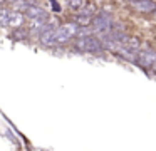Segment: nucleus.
<instances>
[{"label":"nucleus","instance_id":"10","mask_svg":"<svg viewBox=\"0 0 156 151\" xmlns=\"http://www.w3.org/2000/svg\"><path fill=\"white\" fill-rule=\"evenodd\" d=\"M32 2H29V0H15L14 3H12V7H14V10H17V12H25V9H27L29 5H30Z\"/></svg>","mask_w":156,"mask_h":151},{"label":"nucleus","instance_id":"2","mask_svg":"<svg viewBox=\"0 0 156 151\" xmlns=\"http://www.w3.org/2000/svg\"><path fill=\"white\" fill-rule=\"evenodd\" d=\"M76 47L79 50H82V52H101V50H104V45H102L101 39L92 37V35L79 37L77 42H76Z\"/></svg>","mask_w":156,"mask_h":151},{"label":"nucleus","instance_id":"6","mask_svg":"<svg viewBox=\"0 0 156 151\" xmlns=\"http://www.w3.org/2000/svg\"><path fill=\"white\" fill-rule=\"evenodd\" d=\"M24 15L27 17V19H37V17H45V19H47V12H45L42 7L34 5V3H30V5L25 9Z\"/></svg>","mask_w":156,"mask_h":151},{"label":"nucleus","instance_id":"12","mask_svg":"<svg viewBox=\"0 0 156 151\" xmlns=\"http://www.w3.org/2000/svg\"><path fill=\"white\" fill-rule=\"evenodd\" d=\"M9 15H10V10L0 7V25H9Z\"/></svg>","mask_w":156,"mask_h":151},{"label":"nucleus","instance_id":"16","mask_svg":"<svg viewBox=\"0 0 156 151\" xmlns=\"http://www.w3.org/2000/svg\"><path fill=\"white\" fill-rule=\"evenodd\" d=\"M151 67H153V70L156 72V57H154V60H153V64H151Z\"/></svg>","mask_w":156,"mask_h":151},{"label":"nucleus","instance_id":"18","mask_svg":"<svg viewBox=\"0 0 156 151\" xmlns=\"http://www.w3.org/2000/svg\"><path fill=\"white\" fill-rule=\"evenodd\" d=\"M153 13H154V17H156V7H154V10H153Z\"/></svg>","mask_w":156,"mask_h":151},{"label":"nucleus","instance_id":"14","mask_svg":"<svg viewBox=\"0 0 156 151\" xmlns=\"http://www.w3.org/2000/svg\"><path fill=\"white\" fill-rule=\"evenodd\" d=\"M94 12H96V7L94 5H87V7H86V10L82 9V13H84V15H92Z\"/></svg>","mask_w":156,"mask_h":151},{"label":"nucleus","instance_id":"9","mask_svg":"<svg viewBox=\"0 0 156 151\" xmlns=\"http://www.w3.org/2000/svg\"><path fill=\"white\" fill-rule=\"evenodd\" d=\"M74 22L77 23L79 27H87L89 23H91V15H84V13H81V15H76V17H74Z\"/></svg>","mask_w":156,"mask_h":151},{"label":"nucleus","instance_id":"13","mask_svg":"<svg viewBox=\"0 0 156 151\" xmlns=\"http://www.w3.org/2000/svg\"><path fill=\"white\" fill-rule=\"evenodd\" d=\"M67 3H69L71 9L77 10V9H81V7L84 5V0H67Z\"/></svg>","mask_w":156,"mask_h":151},{"label":"nucleus","instance_id":"17","mask_svg":"<svg viewBox=\"0 0 156 151\" xmlns=\"http://www.w3.org/2000/svg\"><path fill=\"white\" fill-rule=\"evenodd\" d=\"M7 2H9V3H14V2H15V0H7Z\"/></svg>","mask_w":156,"mask_h":151},{"label":"nucleus","instance_id":"11","mask_svg":"<svg viewBox=\"0 0 156 151\" xmlns=\"http://www.w3.org/2000/svg\"><path fill=\"white\" fill-rule=\"evenodd\" d=\"M29 30H25V29H22V27H17L15 29V32H14V39H17V40H25L29 37Z\"/></svg>","mask_w":156,"mask_h":151},{"label":"nucleus","instance_id":"4","mask_svg":"<svg viewBox=\"0 0 156 151\" xmlns=\"http://www.w3.org/2000/svg\"><path fill=\"white\" fill-rule=\"evenodd\" d=\"M129 3L134 10L143 13H153L156 7V2H153V0H129Z\"/></svg>","mask_w":156,"mask_h":151},{"label":"nucleus","instance_id":"1","mask_svg":"<svg viewBox=\"0 0 156 151\" xmlns=\"http://www.w3.org/2000/svg\"><path fill=\"white\" fill-rule=\"evenodd\" d=\"M77 29H79V25L76 22H67V23H62V25H57L54 29L55 44H66V42H69L72 37H76Z\"/></svg>","mask_w":156,"mask_h":151},{"label":"nucleus","instance_id":"8","mask_svg":"<svg viewBox=\"0 0 156 151\" xmlns=\"http://www.w3.org/2000/svg\"><path fill=\"white\" fill-rule=\"evenodd\" d=\"M39 39H41L42 45H49V47L57 45V44H55V39H54V30H45V32H41V34H39Z\"/></svg>","mask_w":156,"mask_h":151},{"label":"nucleus","instance_id":"15","mask_svg":"<svg viewBox=\"0 0 156 151\" xmlns=\"http://www.w3.org/2000/svg\"><path fill=\"white\" fill-rule=\"evenodd\" d=\"M51 3H52V7H54V12H59V10H61V5H59V3H55V0H51Z\"/></svg>","mask_w":156,"mask_h":151},{"label":"nucleus","instance_id":"7","mask_svg":"<svg viewBox=\"0 0 156 151\" xmlns=\"http://www.w3.org/2000/svg\"><path fill=\"white\" fill-rule=\"evenodd\" d=\"M24 20H25V15H24V13L14 10V12H10V15H9V25L14 27V29H17V27H22V25H24Z\"/></svg>","mask_w":156,"mask_h":151},{"label":"nucleus","instance_id":"5","mask_svg":"<svg viewBox=\"0 0 156 151\" xmlns=\"http://www.w3.org/2000/svg\"><path fill=\"white\" fill-rule=\"evenodd\" d=\"M154 57H156L154 50H139V52H136V59H138V64L141 67H151Z\"/></svg>","mask_w":156,"mask_h":151},{"label":"nucleus","instance_id":"3","mask_svg":"<svg viewBox=\"0 0 156 151\" xmlns=\"http://www.w3.org/2000/svg\"><path fill=\"white\" fill-rule=\"evenodd\" d=\"M91 23H92V30L98 32V34H109L111 32V25H112L111 17H109L108 13H104V12L98 13L96 19L91 20Z\"/></svg>","mask_w":156,"mask_h":151}]
</instances>
